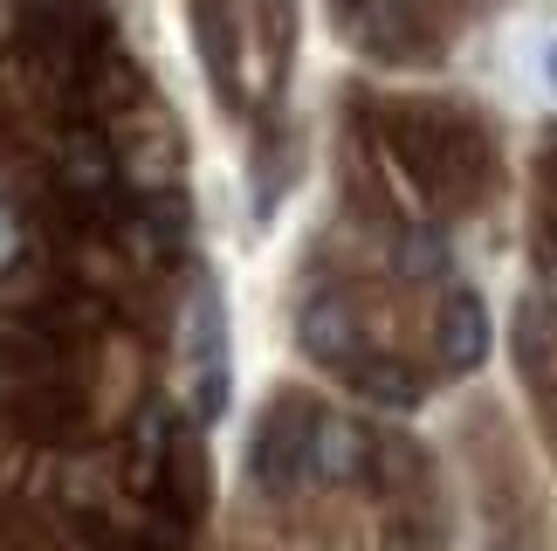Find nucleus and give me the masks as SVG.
I'll list each match as a JSON object with an SVG mask.
<instances>
[{
	"mask_svg": "<svg viewBox=\"0 0 557 551\" xmlns=\"http://www.w3.org/2000/svg\"><path fill=\"white\" fill-rule=\"evenodd\" d=\"M310 476V414L304 407H269L262 428H255V449H248V482L269 497H289L296 482Z\"/></svg>",
	"mask_w": 557,
	"mask_h": 551,
	"instance_id": "obj_1",
	"label": "nucleus"
},
{
	"mask_svg": "<svg viewBox=\"0 0 557 551\" xmlns=\"http://www.w3.org/2000/svg\"><path fill=\"white\" fill-rule=\"evenodd\" d=\"M186 379H193V414L200 420H221L227 407V331H221V296L213 283H200L193 296V317H186Z\"/></svg>",
	"mask_w": 557,
	"mask_h": 551,
	"instance_id": "obj_2",
	"label": "nucleus"
},
{
	"mask_svg": "<svg viewBox=\"0 0 557 551\" xmlns=\"http://www.w3.org/2000/svg\"><path fill=\"white\" fill-rule=\"evenodd\" d=\"M434 345L447 372H475L488 358V304L475 290H447V304L434 317Z\"/></svg>",
	"mask_w": 557,
	"mask_h": 551,
	"instance_id": "obj_3",
	"label": "nucleus"
},
{
	"mask_svg": "<svg viewBox=\"0 0 557 551\" xmlns=\"http://www.w3.org/2000/svg\"><path fill=\"white\" fill-rule=\"evenodd\" d=\"M296 345H304L317 366H351L358 352V317L345 296H310L304 317H296Z\"/></svg>",
	"mask_w": 557,
	"mask_h": 551,
	"instance_id": "obj_4",
	"label": "nucleus"
},
{
	"mask_svg": "<svg viewBox=\"0 0 557 551\" xmlns=\"http://www.w3.org/2000/svg\"><path fill=\"white\" fill-rule=\"evenodd\" d=\"M366 455H372V441H366L358 420H337V414H317L310 420V476L351 482L358 469H366Z\"/></svg>",
	"mask_w": 557,
	"mask_h": 551,
	"instance_id": "obj_5",
	"label": "nucleus"
},
{
	"mask_svg": "<svg viewBox=\"0 0 557 551\" xmlns=\"http://www.w3.org/2000/svg\"><path fill=\"white\" fill-rule=\"evenodd\" d=\"M358 393L385 400V407H413L426 387H420L413 366H399V358H358Z\"/></svg>",
	"mask_w": 557,
	"mask_h": 551,
	"instance_id": "obj_6",
	"label": "nucleus"
},
{
	"mask_svg": "<svg viewBox=\"0 0 557 551\" xmlns=\"http://www.w3.org/2000/svg\"><path fill=\"white\" fill-rule=\"evenodd\" d=\"M70 166H62V180L70 186H103V145L97 138H70V152H62Z\"/></svg>",
	"mask_w": 557,
	"mask_h": 551,
	"instance_id": "obj_7",
	"label": "nucleus"
},
{
	"mask_svg": "<svg viewBox=\"0 0 557 551\" xmlns=\"http://www.w3.org/2000/svg\"><path fill=\"white\" fill-rule=\"evenodd\" d=\"M21 248H28V235H21V215H14L8 200H0V276L21 262Z\"/></svg>",
	"mask_w": 557,
	"mask_h": 551,
	"instance_id": "obj_8",
	"label": "nucleus"
},
{
	"mask_svg": "<svg viewBox=\"0 0 557 551\" xmlns=\"http://www.w3.org/2000/svg\"><path fill=\"white\" fill-rule=\"evenodd\" d=\"M393 8H406V14H420V8H434V0H393Z\"/></svg>",
	"mask_w": 557,
	"mask_h": 551,
	"instance_id": "obj_9",
	"label": "nucleus"
},
{
	"mask_svg": "<svg viewBox=\"0 0 557 551\" xmlns=\"http://www.w3.org/2000/svg\"><path fill=\"white\" fill-rule=\"evenodd\" d=\"M544 76H550V83H557V41H550V62H544Z\"/></svg>",
	"mask_w": 557,
	"mask_h": 551,
	"instance_id": "obj_10",
	"label": "nucleus"
}]
</instances>
